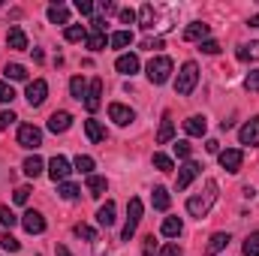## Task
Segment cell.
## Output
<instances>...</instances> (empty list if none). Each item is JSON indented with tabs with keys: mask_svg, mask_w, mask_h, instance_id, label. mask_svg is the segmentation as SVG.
<instances>
[{
	"mask_svg": "<svg viewBox=\"0 0 259 256\" xmlns=\"http://www.w3.org/2000/svg\"><path fill=\"white\" fill-rule=\"evenodd\" d=\"M214 202H217V181H205V193H199V196H190V199H187V211L202 220V217L211 211Z\"/></svg>",
	"mask_w": 259,
	"mask_h": 256,
	"instance_id": "1",
	"label": "cell"
},
{
	"mask_svg": "<svg viewBox=\"0 0 259 256\" xmlns=\"http://www.w3.org/2000/svg\"><path fill=\"white\" fill-rule=\"evenodd\" d=\"M196 81H199V66H196L193 61H187V64L181 66L178 78H175V91H178L181 97H187V94H193Z\"/></svg>",
	"mask_w": 259,
	"mask_h": 256,
	"instance_id": "2",
	"label": "cell"
},
{
	"mask_svg": "<svg viewBox=\"0 0 259 256\" xmlns=\"http://www.w3.org/2000/svg\"><path fill=\"white\" fill-rule=\"evenodd\" d=\"M148 78H151V84H166L172 78V58H166V55L154 58L148 64Z\"/></svg>",
	"mask_w": 259,
	"mask_h": 256,
	"instance_id": "3",
	"label": "cell"
},
{
	"mask_svg": "<svg viewBox=\"0 0 259 256\" xmlns=\"http://www.w3.org/2000/svg\"><path fill=\"white\" fill-rule=\"evenodd\" d=\"M142 199L139 196H133L127 202V226H124V232H121V241H130L133 235H136V226H139V220H142Z\"/></svg>",
	"mask_w": 259,
	"mask_h": 256,
	"instance_id": "4",
	"label": "cell"
},
{
	"mask_svg": "<svg viewBox=\"0 0 259 256\" xmlns=\"http://www.w3.org/2000/svg\"><path fill=\"white\" fill-rule=\"evenodd\" d=\"M46 97H49V81L46 78H33V81H27V91H24V100L36 109V106H42L46 103Z\"/></svg>",
	"mask_w": 259,
	"mask_h": 256,
	"instance_id": "5",
	"label": "cell"
},
{
	"mask_svg": "<svg viewBox=\"0 0 259 256\" xmlns=\"http://www.w3.org/2000/svg\"><path fill=\"white\" fill-rule=\"evenodd\" d=\"M18 145L36 151V148L42 145V130L33 127V124H21V127H18Z\"/></svg>",
	"mask_w": 259,
	"mask_h": 256,
	"instance_id": "6",
	"label": "cell"
},
{
	"mask_svg": "<svg viewBox=\"0 0 259 256\" xmlns=\"http://www.w3.org/2000/svg\"><path fill=\"white\" fill-rule=\"evenodd\" d=\"M199 175H202V166H199L196 160H187V163H184V166L178 169V178H175V187H178V190H187V187L193 184V181L199 178Z\"/></svg>",
	"mask_w": 259,
	"mask_h": 256,
	"instance_id": "7",
	"label": "cell"
},
{
	"mask_svg": "<svg viewBox=\"0 0 259 256\" xmlns=\"http://www.w3.org/2000/svg\"><path fill=\"white\" fill-rule=\"evenodd\" d=\"M69 172H72V169H69V160H66V157L58 154V157H52V160H49V175H52V181H55V184H64L66 178H69Z\"/></svg>",
	"mask_w": 259,
	"mask_h": 256,
	"instance_id": "8",
	"label": "cell"
},
{
	"mask_svg": "<svg viewBox=\"0 0 259 256\" xmlns=\"http://www.w3.org/2000/svg\"><path fill=\"white\" fill-rule=\"evenodd\" d=\"M217 157H220V166H223L226 172H232V175H235V172L241 169V163H244V154H241L238 148H226V151H220Z\"/></svg>",
	"mask_w": 259,
	"mask_h": 256,
	"instance_id": "9",
	"label": "cell"
},
{
	"mask_svg": "<svg viewBox=\"0 0 259 256\" xmlns=\"http://www.w3.org/2000/svg\"><path fill=\"white\" fill-rule=\"evenodd\" d=\"M103 106V78H94L88 84V97H84V109L88 112H97Z\"/></svg>",
	"mask_w": 259,
	"mask_h": 256,
	"instance_id": "10",
	"label": "cell"
},
{
	"mask_svg": "<svg viewBox=\"0 0 259 256\" xmlns=\"http://www.w3.org/2000/svg\"><path fill=\"white\" fill-rule=\"evenodd\" d=\"M109 118H112L118 127H127V124L136 121V112H133L130 106H124V103H112V106H109Z\"/></svg>",
	"mask_w": 259,
	"mask_h": 256,
	"instance_id": "11",
	"label": "cell"
},
{
	"mask_svg": "<svg viewBox=\"0 0 259 256\" xmlns=\"http://www.w3.org/2000/svg\"><path fill=\"white\" fill-rule=\"evenodd\" d=\"M21 226L30 232V235H39V232H46V217L39 214V211H24V217H21Z\"/></svg>",
	"mask_w": 259,
	"mask_h": 256,
	"instance_id": "12",
	"label": "cell"
},
{
	"mask_svg": "<svg viewBox=\"0 0 259 256\" xmlns=\"http://www.w3.org/2000/svg\"><path fill=\"white\" fill-rule=\"evenodd\" d=\"M238 139H241V145H250V148L259 145V115L256 118H250L244 127L238 130Z\"/></svg>",
	"mask_w": 259,
	"mask_h": 256,
	"instance_id": "13",
	"label": "cell"
},
{
	"mask_svg": "<svg viewBox=\"0 0 259 256\" xmlns=\"http://www.w3.org/2000/svg\"><path fill=\"white\" fill-rule=\"evenodd\" d=\"M208 24L205 21H193V24H187V30H184V39L187 42H205V36H208Z\"/></svg>",
	"mask_w": 259,
	"mask_h": 256,
	"instance_id": "14",
	"label": "cell"
},
{
	"mask_svg": "<svg viewBox=\"0 0 259 256\" xmlns=\"http://www.w3.org/2000/svg\"><path fill=\"white\" fill-rule=\"evenodd\" d=\"M6 46H9L12 52H24V49H27V36H24V30H21V27H9V33H6Z\"/></svg>",
	"mask_w": 259,
	"mask_h": 256,
	"instance_id": "15",
	"label": "cell"
},
{
	"mask_svg": "<svg viewBox=\"0 0 259 256\" xmlns=\"http://www.w3.org/2000/svg\"><path fill=\"white\" fill-rule=\"evenodd\" d=\"M69 127H72V115H69V112H55V115L49 118V130H52V133H66Z\"/></svg>",
	"mask_w": 259,
	"mask_h": 256,
	"instance_id": "16",
	"label": "cell"
},
{
	"mask_svg": "<svg viewBox=\"0 0 259 256\" xmlns=\"http://www.w3.org/2000/svg\"><path fill=\"white\" fill-rule=\"evenodd\" d=\"M115 69H118L121 75H136V72H139V58H136V55H121V58L115 61Z\"/></svg>",
	"mask_w": 259,
	"mask_h": 256,
	"instance_id": "17",
	"label": "cell"
},
{
	"mask_svg": "<svg viewBox=\"0 0 259 256\" xmlns=\"http://www.w3.org/2000/svg\"><path fill=\"white\" fill-rule=\"evenodd\" d=\"M232 238H229V232H214L211 235V241H208V247H205V256H217L226 244H229Z\"/></svg>",
	"mask_w": 259,
	"mask_h": 256,
	"instance_id": "18",
	"label": "cell"
},
{
	"mask_svg": "<svg viewBox=\"0 0 259 256\" xmlns=\"http://www.w3.org/2000/svg\"><path fill=\"white\" fill-rule=\"evenodd\" d=\"M49 21H52V24H66V27H69V9H66L64 3H52V6H49Z\"/></svg>",
	"mask_w": 259,
	"mask_h": 256,
	"instance_id": "19",
	"label": "cell"
},
{
	"mask_svg": "<svg viewBox=\"0 0 259 256\" xmlns=\"http://www.w3.org/2000/svg\"><path fill=\"white\" fill-rule=\"evenodd\" d=\"M205 130H208V121L202 115H193V118L184 121V133L187 136H205Z\"/></svg>",
	"mask_w": 259,
	"mask_h": 256,
	"instance_id": "20",
	"label": "cell"
},
{
	"mask_svg": "<svg viewBox=\"0 0 259 256\" xmlns=\"http://www.w3.org/2000/svg\"><path fill=\"white\" fill-rule=\"evenodd\" d=\"M97 223L106 226V229L115 223V202H112V199H109L106 205H100V211H97Z\"/></svg>",
	"mask_w": 259,
	"mask_h": 256,
	"instance_id": "21",
	"label": "cell"
},
{
	"mask_svg": "<svg viewBox=\"0 0 259 256\" xmlns=\"http://www.w3.org/2000/svg\"><path fill=\"white\" fill-rule=\"evenodd\" d=\"M172 136H175V124H172V115L166 112L163 115V124H160V133H157V142L166 145V142H172Z\"/></svg>",
	"mask_w": 259,
	"mask_h": 256,
	"instance_id": "22",
	"label": "cell"
},
{
	"mask_svg": "<svg viewBox=\"0 0 259 256\" xmlns=\"http://www.w3.org/2000/svg\"><path fill=\"white\" fill-rule=\"evenodd\" d=\"M181 229H184L181 217H166V220H163V229H160V232H163L166 238H178V235H181Z\"/></svg>",
	"mask_w": 259,
	"mask_h": 256,
	"instance_id": "23",
	"label": "cell"
},
{
	"mask_svg": "<svg viewBox=\"0 0 259 256\" xmlns=\"http://www.w3.org/2000/svg\"><path fill=\"white\" fill-rule=\"evenodd\" d=\"M84 133H88V139L91 142H106V127L100 124V121H84Z\"/></svg>",
	"mask_w": 259,
	"mask_h": 256,
	"instance_id": "24",
	"label": "cell"
},
{
	"mask_svg": "<svg viewBox=\"0 0 259 256\" xmlns=\"http://www.w3.org/2000/svg\"><path fill=\"white\" fill-rule=\"evenodd\" d=\"M151 202H154V208L157 211H169V190L166 187H154V193H151Z\"/></svg>",
	"mask_w": 259,
	"mask_h": 256,
	"instance_id": "25",
	"label": "cell"
},
{
	"mask_svg": "<svg viewBox=\"0 0 259 256\" xmlns=\"http://www.w3.org/2000/svg\"><path fill=\"white\" fill-rule=\"evenodd\" d=\"M106 187H109V181L103 178V175H88V190H91V196H103L106 193Z\"/></svg>",
	"mask_w": 259,
	"mask_h": 256,
	"instance_id": "26",
	"label": "cell"
},
{
	"mask_svg": "<svg viewBox=\"0 0 259 256\" xmlns=\"http://www.w3.org/2000/svg\"><path fill=\"white\" fill-rule=\"evenodd\" d=\"M69 94H72L75 100H84V97H88V81H84L81 75H72V78H69Z\"/></svg>",
	"mask_w": 259,
	"mask_h": 256,
	"instance_id": "27",
	"label": "cell"
},
{
	"mask_svg": "<svg viewBox=\"0 0 259 256\" xmlns=\"http://www.w3.org/2000/svg\"><path fill=\"white\" fill-rule=\"evenodd\" d=\"M42 166H46V163L33 154V157H27V160H24V166H21V169H24V175H27V178H36V175H42Z\"/></svg>",
	"mask_w": 259,
	"mask_h": 256,
	"instance_id": "28",
	"label": "cell"
},
{
	"mask_svg": "<svg viewBox=\"0 0 259 256\" xmlns=\"http://www.w3.org/2000/svg\"><path fill=\"white\" fill-rule=\"evenodd\" d=\"M64 36H66V42H84V39H88V30H84L81 24H69L64 30Z\"/></svg>",
	"mask_w": 259,
	"mask_h": 256,
	"instance_id": "29",
	"label": "cell"
},
{
	"mask_svg": "<svg viewBox=\"0 0 259 256\" xmlns=\"http://www.w3.org/2000/svg\"><path fill=\"white\" fill-rule=\"evenodd\" d=\"M72 166H75V172H81V175H94V157H88V154H78Z\"/></svg>",
	"mask_w": 259,
	"mask_h": 256,
	"instance_id": "30",
	"label": "cell"
},
{
	"mask_svg": "<svg viewBox=\"0 0 259 256\" xmlns=\"http://www.w3.org/2000/svg\"><path fill=\"white\" fill-rule=\"evenodd\" d=\"M109 42H112L115 49H127L130 42H133V33H130V30H115V33L109 36Z\"/></svg>",
	"mask_w": 259,
	"mask_h": 256,
	"instance_id": "31",
	"label": "cell"
},
{
	"mask_svg": "<svg viewBox=\"0 0 259 256\" xmlns=\"http://www.w3.org/2000/svg\"><path fill=\"white\" fill-rule=\"evenodd\" d=\"M139 24H142L145 30L154 27V6H151V3H145V6L139 9Z\"/></svg>",
	"mask_w": 259,
	"mask_h": 256,
	"instance_id": "32",
	"label": "cell"
},
{
	"mask_svg": "<svg viewBox=\"0 0 259 256\" xmlns=\"http://www.w3.org/2000/svg\"><path fill=\"white\" fill-rule=\"evenodd\" d=\"M84 42H88V49H91V52H103V49H106V33H103V30H94Z\"/></svg>",
	"mask_w": 259,
	"mask_h": 256,
	"instance_id": "33",
	"label": "cell"
},
{
	"mask_svg": "<svg viewBox=\"0 0 259 256\" xmlns=\"http://www.w3.org/2000/svg\"><path fill=\"white\" fill-rule=\"evenodd\" d=\"M238 61H259V42H247L238 49Z\"/></svg>",
	"mask_w": 259,
	"mask_h": 256,
	"instance_id": "34",
	"label": "cell"
},
{
	"mask_svg": "<svg viewBox=\"0 0 259 256\" xmlns=\"http://www.w3.org/2000/svg\"><path fill=\"white\" fill-rule=\"evenodd\" d=\"M3 72H6V78H12V81H24V78H27V69L21 64H6Z\"/></svg>",
	"mask_w": 259,
	"mask_h": 256,
	"instance_id": "35",
	"label": "cell"
},
{
	"mask_svg": "<svg viewBox=\"0 0 259 256\" xmlns=\"http://www.w3.org/2000/svg\"><path fill=\"white\" fill-rule=\"evenodd\" d=\"M0 247H3L6 253H18V250H21V241H18V238H12L9 232H3V235H0Z\"/></svg>",
	"mask_w": 259,
	"mask_h": 256,
	"instance_id": "36",
	"label": "cell"
},
{
	"mask_svg": "<svg viewBox=\"0 0 259 256\" xmlns=\"http://www.w3.org/2000/svg\"><path fill=\"white\" fill-rule=\"evenodd\" d=\"M154 166H157L160 172H172V169H175L172 157H166V154H154Z\"/></svg>",
	"mask_w": 259,
	"mask_h": 256,
	"instance_id": "37",
	"label": "cell"
},
{
	"mask_svg": "<svg viewBox=\"0 0 259 256\" xmlns=\"http://www.w3.org/2000/svg\"><path fill=\"white\" fill-rule=\"evenodd\" d=\"M75 235L84 238V241H97V229L88 226V223H78V226H75Z\"/></svg>",
	"mask_w": 259,
	"mask_h": 256,
	"instance_id": "38",
	"label": "cell"
},
{
	"mask_svg": "<svg viewBox=\"0 0 259 256\" xmlns=\"http://www.w3.org/2000/svg\"><path fill=\"white\" fill-rule=\"evenodd\" d=\"M244 256H259V232L247 235V241H244Z\"/></svg>",
	"mask_w": 259,
	"mask_h": 256,
	"instance_id": "39",
	"label": "cell"
},
{
	"mask_svg": "<svg viewBox=\"0 0 259 256\" xmlns=\"http://www.w3.org/2000/svg\"><path fill=\"white\" fill-rule=\"evenodd\" d=\"M0 223H3L6 229H12V226L18 223V217H15V214H12V211L6 208V205H0Z\"/></svg>",
	"mask_w": 259,
	"mask_h": 256,
	"instance_id": "40",
	"label": "cell"
},
{
	"mask_svg": "<svg viewBox=\"0 0 259 256\" xmlns=\"http://www.w3.org/2000/svg\"><path fill=\"white\" fill-rule=\"evenodd\" d=\"M58 193H61V196H64L66 202H72V199H75V196H78V187H75V184H69V181H64V184H61V187H58Z\"/></svg>",
	"mask_w": 259,
	"mask_h": 256,
	"instance_id": "41",
	"label": "cell"
},
{
	"mask_svg": "<svg viewBox=\"0 0 259 256\" xmlns=\"http://www.w3.org/2000/svg\"><path fill=\"white\" fill-rule=\"evenodd\" d=\"M175 154H178L181 160H190V154H193V145L181 139V142H175Z\"/></svg>",
	"mask_w": 259,
	"mask_h": 256,
	"instance_id": "42",
	"label": "cell"
},
{
	"mask_svg": "<svg viewBox=\"0 0 259 256\" xmlns=\"http://www.w3.org/2000/svg\"><path fill=\"white\" fill-rule=\"evenodd\" d=\"M244 88H247L250 94H259V69H253V72L244 78Z\"/></svg>",
	"mask_w": 259,
	"mask_h": 256,
	"instance_id": "43",
	"label": "cell"
},
{
	"mask_svg": "<svg viewBox=\"0 0 259 256\" xmlns=\"http://www.w3.org/2000/svg\"><path fill=\"white\" fill-rule=\"evenodd\" d=\"M12 100H15V91H12V84L0 81V103H12Z\"/></svg>",
	"mask_w": 259,
	"mask_h": 256,
	"instance_id": "44",
	"label": "cell"
},
{
	"mask_svg": "<svg viewBox=\"0 0 259 256\" xmlns=\"http://www.w3.org/2000/svg\"><path fill=\"white\" fill-rule=\"evenodd\" d=\"M160 256H184V250H181L178 244H172V241H169V244H163V247H160Z\"/></svg>",
	"mask_w": 259,
	"mask_h": 256,
	"instance_id": "45",
	"label": "cell"
},
{
	"mask_svg": "<svg viewBox=\"0 0 259 256\" xmlns=\"http://www.w3.org/2000/svg\"><path fill=\"white\" fill-rule=\"evenodd\" d=\"M15 121H18V118H15L12 112H3V109H0V130H9Z\"/></svg>",
	"mask_w": 259,
	"mask_h": 256,
	"instance_id": "46",
	"label": "cell"
},
{
	"mask_svg": "<svg viewBox=\"0 0 259 256\" xmlns=\"http://www.w3.org/2000/svg\"><path fill=\"white\" fill-rule=\"evenodd\" d=\"M12 199H15V205H24V202L30 199V187H18V190H15V196H12Z\"/></svg>",
	"mask_w": 259,
	"mask_h": 256,
	"instance_id": "47",
	"label": "cell"
},
{
	"mask_svg": "<svg viewBox=\"0 0 259 256\" xmlns=\"http://www.w3.org/2000/svg\"><path fill=\"white\" fill-rule=\"evenodd\" d=\"M75 9H78L81 15H91V12H94V3H91V0H75Z\"/></svg>",
	"mask_w": 259,
	"mask_h": 256,
	"instance_id": "48",
	"label": "cell"
},
{
	"mask_svg": "<svg viewBox=\"0 0 259 256\" xmlns=\"http://www.w3.org/2000/svg\"><path fill=\"white\" fill-rule=\"evenodd\" d=\"M199 49H202V52H205V55H217V52H220V46H217V42H214V39H205V42H202V46H199Z\"/></svg>",
	"mask_w": 259,
	"mask_h": 256,
	"instance_id": "49",
	"label": "cell"
},
{
	"mask_svg": "<svg viewBox=\"0 0 259 256\" xmlns=\"http://www.w3.org/2000/svg\"><path fill=\"white\" fill-rule=\"evenodd\" d=\"M118 15H121L124 24H133V21H136V12H133V9H118Z\"/></svg>",
	"mask_w": 259,
	"mask_h": 256,
	"instance_id": "50",
	"label": "cell"
},
{
	"mask_svg": "<svg viewBox=\"0 0 259 256\" xmlns=\"http://www.w3.org/2000/svg\"><path fill=\"white\" fill-rule=\"evenodd\" d=\"M100 9H103L106 15H112V12H118V3H115V0H103V3H100Z\"/></svg>",
	"mask_w": 259,
	"mask_h": 256,
	"instance_id": "51",
	"label": "cell"
},
{
	"mask_svg": "<svg viewBox=\"0 0 259 256\" xmlns=\"http://www.w3.org/2000/svg\"><path fill=\"white\" fill-rule=\"evenodd\" d=\"M142 49H148V52H157V49H163V39H145V42H142Z\"/></svg>",
	"mask_w": 259,
	"mask_h": 256,
	"instance_id": "52",
	"label": "cell"
},
{
	"mask_svg": "<svg viewBox=\"0 0 259 256\" xmlns=\"http://www.w3.org/2000/svg\"><path fill=\"white\" fill-rule=\"evenodd\" d=\"M205 151H208V154H220V142H217V139H208V142H205Z\"/></svg>",
	"mask_w": 259,
	"mask_h": 256,
	"instance_id": "53",
	"label": "cell"
},
{
	"mask_svg": "<svg viewBox=\"0 0 259 256\" xmlns=\"http://www.w3.org/2000/svg\"><path fill=\"white\" fill-rule=\"evenodd\" d=\"M145 256H154V235L145 238Z\"/></svg>",
	"mask_w": 259,
	"mask_h": 256,
	"instance_id": "54",
	"label": "cell"
},
{
	"mask_svg": "<svg viewBox=\"0 0 259 256\" xmlns=\"http://www.w3.org/2000/svg\"><path fill=\"white\" fill-rule=\"evenodd\" d=\"M55 253H58V256H72V253L64 247V244H58V247H55Z\"/></svg>",
	"mask_w": 259,
	"mask_h": 256,
	"instance_id": "55",
	"label": "cell"
},
{
	"mask_svg": "<svg viewBox=\"0 0 259 256\" xmlns=\"http://www.w3.org/2000/svg\"><path fill=\"white\" fill-rule=\"evenodd\" d=\"M250 27H259V15H250V21H247Z\"/></svg>",
	"mask_w": 259,
	"mask_h": 256,
	"instance_id": "56",
	"label": "cell"
}]
</instances>
